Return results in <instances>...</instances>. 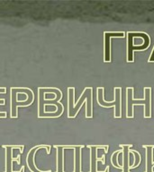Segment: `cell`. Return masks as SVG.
I'll list each match as a JSON object with an SVG mask.
<instances>
[{
	"mask_svg": "<svg viewBox=\"0 0 154 172\" xmlns=\"http://www.w3.org/2000/svg\"><path fill=\"white\" fill-rule=\"evenodd\" d=\"M148 61H149V62H153V61H154V48H153L152 53H151V55H150V58L148 59Z\"/></svg>",
	"mask_w": 154,
	"mask_h": 172,
	"instance_id": "obj_5",
	"label": "cell"
},
{
	"mask_svg": "<svg viewBox=\"0 0 154 172\" xmlns=\"http://www.w3.org/2000/svg\"><path fill=\"white\" fill-rule=\"evenodd\" d=\"M111 37H124V32H105V61L109 62L111 60L110 56V39Z\"/></svg>",
	"mask_w": 154,
	"mask_h": 172,
	"instance_id": "obj_2",
	"label": "cell"
},
{
	"mask_svg": "<svg viewBox=\"0 0 154 172\" xmlns=\"http://www.w3.org/2000/svg\"><path fill=\"white\" fill-rule=\"evenodd\" d=\"M150 87H145L144 88V93H145V99L148 101V104L145 105V109H144V117H150Z\"/></svg>",
	"mask_w": 154,
	"mask_h": 172,
	"instance_id": "obj_4",
	"label": "cell"
},
{
	"mask_svg": "<svg viewBox=\"0 0 154 172\" xmlns=\"http://www.w3.org/2000/svg\"><path fill=\"white\" fill-rule=\"evenodd\" d=\"M133 36H139L141 37V38L144 39V43L143 45L141 46H131V47H128V58L127 61L128 62H132L134 61V50H143L145 48H147L150 46V36L148 34H146L145 32H132Z\"/></svg>",
	"mask_w": 154,
	"mask_h": 172,
	"instance_id": "obj_1",
	"label": "cell"
},
{
	"mask_svg": "<svg viewBox=\"0 0 154 172\" xmlns=\"http://www.w3.org/2000/svg\"><path fill=\"white\" fill-rule=\"evenodd\" d=\"M114 93H115V102H113L112 105H115V111H114V117H121V88L115 87L114 88ZM111 106L108 105V107Z\"/></svg>",
	"mask_w": 154,
	"mask_h": 172,
	"instance_id": "obj_3",
	"label": "cell"
}]
</instances>
